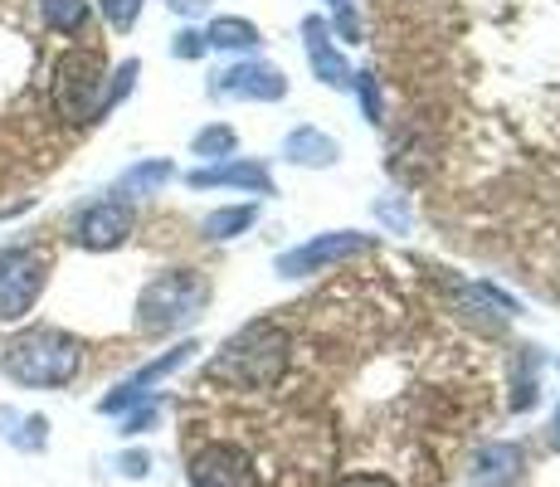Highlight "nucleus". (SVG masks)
Wrapping results in <instances>:
<instances>
[{
	"label": "nucleus",
	"instance_id": "f257e3e1",
	"mask_svg": "<svg viewBox=\"0 0 560 487\" xmlns=\"http://www.w3.org/2000/svg\"><path fill=\"white\" fill-rule=\"evenodd\" d=\"M488 409L482 356L400 278L357 274L234 332L196 381L190 439L234 443L258 487H439Z\"/></svg>",
	"mask_w": 560,
	"mask_h": 487
},
{
	"label": "nucleus",
	"instance_id": "f03ea898",
	"mask_svg": "<svg viewBox=\"0 0 560 487\" xmlns=\"http://www.w3.org/2000/svg\"><path fill=\"white\" fill-rule=\"evenodd\" d=\"M0 366L10 371V381L30 390H59L83 371V341L59 327H30L5 341Z\"/></svg>",
	"mask_w": 560,
	"mask_h": 487
},
{
	"label": "nucleus",
	"instance_id": "7ed1b4c3",
	"mask_svg": "<svg viewBox=\"0 0 560 487\" xmlns=\"http://www.w3.org/2000/svg\"><path fill=\"white\" fill-rule=\"evenodd\" d=\"M210 302V283H205L200 268H171V274L152 278L137 298V332L161 337V332H176L180 322H196Z\"/></svg>",
	"mask_w": 560,
	"mask_h": 487
},
{
	"label": "nucleus",
	"instance_id": "20e7f679",
	"mask_svg": "<svg viewBox=\"0 0 560 487\" xmlns=\"http://www.w3.org/2000/svg\"><path fill=\"white\" fill-rule=\"evenodd\" d=\"M103 54L98 49H63L54 59V107H59L63 123L83 127L93 117H103Z\"/></svg>",
	"mask_w": 560,
	"mask_h": 487
},
{
	"label": "nucleus",
	"instance_id": "39448f33",
	"mask_svg": "<svg viewBox=\"0 0 560 487\" xmlns=\"http://www.w3.org/2000/svg\"><path fill=\"white\" fill-rule=\"evenodd\" d=\"M49 283V258L39 248H0V322H20Z\"/></svg>",
	"mask_w": 560,
	"mask_h": 487
},
{
	"label": "nucleus",
	"instance_id": "423d86ee",
	"mask_svg": "<svg viewBox=\"0 0 560 487\" xmlns=\"http://www.w3.org/2000/svg\"><path fill=\"white\" fill-rule=\"evenodd\" d=\"M186 478H190V487H258L254 463L224 439H190L186 443Z\"/></svg>",
	"mask_w": 560,
	"mask_h": 487
},
{
	"label": "nucleus",
	"instance_id": "0eeeda50",
	"mask_svg": "<svg viewBox=\"0 0 560 487\" xmlns=\"http://www.w3.org/2000/svg\"><path fill=\"white\" fill-rule=\"evenodd\" d=\"M361 254H375V234H357V230H337V234H322L303 248H288L278 258V274L283 278H298V274H322L331 264H347V258H361Z\"/></svg>",
	"mask_w": 560,
	"mask_h": 487
},
{
	"label": "nucleus",
	"instance_id": "6e6552de",
	"mask_svg": "<svg viewBox=\"0 0 560 487\" xmlns=\"http://www.w3.org/2000/svg\"><path fill=\"white\" fill-rule=\"evenodd\" d=\"M132 224H137V214H132V205L127 200H98V205H89V210L73 220V240H79L83 248H117V244H127V234H132Z\"/></svg>",
	"mask_w": 560,
	"mask_h": 487
},
{
	"label": "nucleus",
	"instance_id": "1a4fd4ad",
	"mask_svg": "<svg viewBox=\"0 0 560 487\" xmlns=\"http://www.w3.org/2000/svg\"><path fill=\"white\" fill-rule=\"evenodd\" d=\"M190 351H200V346L196 341H180L176 346V351H166V356H156V361L152 366H142V371H137V375H127V381L122 385H117L113 390V395H107L103 399V415H122V409H132V405H142V399L147 395H152V385L156 381H166V375L171 371H180V366H186L190 361Z\"/></svg>",
	"mask_w": 560,
	"mask_h": 487
},
{
	"label": "nucleus",
	"instance_id": "9d476101",
	"mask_svg": "<svg viewBox=\"0 0 560 487\" xmlns=\"http://www.w3.org/2000/svg\"><path fill=\"white\" fill-rule=\"evenodd\" d=\"M288 93V79L273 63H234V69L214 73L210 97H258V103H278Z\"/></svg>",
	"mask_w": 560,
	"mask_h": 487
},
{
	"label": "nucleus",
	"instance_id": "9b49d317",
	"mask_svg": "<svg viewBox=\"0 0 560 487\" xmlns=\"http://www.w3.org/2000/svg\"><path fill=\"white\" fill-rule=\"evenodd\" d=\"M303 35H307V59H312V69H317V79L331 83V89H351V83H357V73H351V63L331 49L327 20H317V15L303 20Z\"/></svg>",
	"mask_w": 560,
	"mask_h": 487
},
{
	"label": "nucleus",
	"instance_id": "f8f14e48",
	"mask_svg": "<svg viewBox=\"0 0 560 487\" xmlns=\"http://www.w3.org/2000/svg\"><path fill=\"white\" fill-rule=\"evenodd\" d=\"M454 312L463 317H478V322H512L516 317V302L502 298L492 283H454Z\"/></svg>",
	"mask_w": 560,
	"mask_h": 487
},
{
	"label": "nucleus",
	"instance_id": "ddd939ff",
	"mask_svg": "<svg viewBox=\"0 0 560 487\" xmlns=\"http://www.w3.org/2000/svg\"><path fill=\"white\" fill-rule=\"evenodd\" d=\"M190 186L196 190H210V186H244V190H264L273 195V176H268V166H258V161H230V166H205V171H190Z\"/></svg>",
	"mask_w": 560,
	"mask_h": 487
},
{
	"label": "nucleus",
	"instance_id": "4468645a",
	"mask_svg": "<svg viewBox=\"0 0 560 487\" xmlns=\"http://www.w3.org/2000/svg\"><path fill=\"white\" fill-rule=\"evenodd\" d=\"M516 478H522V449H516V443H492L478 459V468H472V483L478 487H502Z\"/></svg>",
	"mask_w": 560,
	"mask_h": 487
},
{
	"label": "nucleus",
	"instance_id": "2eb2a0df",
	"mask_svg": "<svg viewBox=\"0 0 560 487\" xmlns=\"http://www.w3.org/2000/svg\"><path fill=\"white\" fill-rule=\"evenodd\" d=\"M39 15L54 35H83L89 30V0H39Z\"/></svg>",
	"mask_w": 560,
	"mask_h": 487
},
{
	"label": "nucleus",
	"instance_id": "dca6fc26",
	"mask_svg": "<svg viewBox=\"0 0 560 487\" xmlns=\"http://www.w3.org/2000/svg\"><path fill=\"white\" fill-rule=\"evenodd\" d=\"M288 156L303 161V166H331V161H337V142L312 132V127H298V132L288 137Z\"/></svg>",
	"mask_w": 560,
	"mask_h": 487
},
{
	"label": "nucleus",
	"instance_id": "f3484780",
	"mask_svg": "<svg viewBox=\"0 0 560 487\" xmlns=\"http://www.w3.org/2000/svg\"><path fill=\"white\" fill-rule=\"evenodd\" d=\"M258 39L264 35H258L249 20H234V15H220L210 30H205V45H214V49H254Z\"/></svg>",
	"mask_w": 560,
	"mask_h": 487
},
{
	"label": "nucleus",
	"instance_id": "a211bd4d",
	"mask_svg": "<svg viewBox=\"0 0 560 487\" xmlns=\"http://www.w3.org/2000/svg\"><path fill=\"white\" fill-rule=\"evenodd\" d=\"M254 220H258V205H234V210H214V214H205L200 230L210 234V240H234V234H244Z\"/></svg>",
	"mask_w": 560,
	"mask_h": 487
},
{
	"label": "nucleus",
	"instance_id": "6ab92c4d",
	"mask_svg": "<svg viewBox=\"0 0 560 487\" xmlns=\"http://www.w3.org/2000/svg\"><path fill=\"white\" fill-rule=\"evenodd\" d=\"M176 176V166H171V161H147V166H132L122 176V190L127 195H152L156 186H166V181Z\"/></svg>",
	"mask_w": 560,
	"mask_h": 487
},
{
	"label": "nucleus",
	"instance_id": "aec40b11",
	"mask_svg": "<svg viewBox=\"0 0 560 487\" xmlns=\"http://www.w3.org/2000/svg\"><path fill=\"white\" fill-rule=\"evenodd\" d=\"M98 10H103V20L117 30V35H127V30L142 20V0H98Z\"/></svg>",
	"mask_w": 560,
	"mask_h": 487
},
{
	"label": "nucleus",
	"instance_id": "412c9836",
	"mask_svg": "<svg viewBox=\"0 0 560 487\" xmlns=\"http://www.w3.org/2000/svg\"><path fill=\"white\" fill-rule=\"evenodd\" d=\"M234 151V127H205L196 137V156H230Z\"/></svg>",
	"mask_w": 560,
	"mask_h": 487
},
{
	"label": "nucleus",
	"instance_id": "4be33fe9",
	"mask_svg": "<svg viewBox=\"0 0 560 487\" xmlns=\"http://www.w3.org/2000/svg\"><path fill=\"white\" fill-rule=\"evenodd\" d=\"M137 73H142V63H137V59H127L122 69H117V79H113V93L103 97V113H113V107L122 103L127 93H132V79H137Z\"/></svg>",
	"mask_w": 560,
	"mask_h": 487
},
{
	"label": "nucleus",
	"instance_id": "5701e85b",
	"mask_svg": "<svg viewBox=\"0 0 560 487\" xmlns=\"http://www.w3.org/2000/svg\"><path fill=\"white\" fill-rule=\"evenodd\" d=\"M331 10H337V30L347 45H361V25H357V10H351V0H331Z\"/></svg>",
	"mask_w": 560,
	"mask_h": 487
},
{
	"label": "nucleus",
	"instance_id": "b1692460",
	"mask_svg": "<svg viewBox=\"0 0 560 487\" xmlns=\"http://www.w3.org/2000/svg\"><path fill=\"white\" fill-rule=\"evenodd\" d=\"M357 89H361L365 117H371V123H381V83H375V73H357Z\"/></svg>",
	"mask_w": 560,
	"mask_h": 487
},
{
	"label": "nucleus",
	"instance_id": "393cba45",
	"mask_svg": "<svg viewBox=\"0 0 560 487\" xmlns=\"http://www.w3.org/2000/svg\"><path fill=\"white\" fill-rule=\"evenodd\" d=\"M171 49H176V59H200V54H205V35H200V30H180Z\"/></svg>",
	"mask_w": 560,
	"mask_h": 487
},
{
	"label": "nucleus",
	"instance_id": "a878e982",
	"mask_svg": "<svg viewBox=\"0 0 560 487\" xmlns=\"http://www.w3.org/2000/svg\"><path fill=\"white\" fill-rule=\"evenodd\" d=\"M152 419H156V405H142L137 415H127L122 434H142V429H152Z\"/></svg>",
	"mask_w": 560,
	"mask_h": 487
},
{
	"label": "nucleus",
	"instance_id": "bb28decb",
	"mask_svg": "<svg viewBox=\"0 0 560 487\" xmlns=\"http://www.w3.org/2000/svg\"><path fill=\"white\" fill-rule=\"evenodd\" d=\"M147 468H152V459H147V453H122V473H127V478H147Z\"/></svg>",
	"mask_w": 560,
	"mask_h": 487
},
{
	"label": "nucleus",
	"instance_id": "cd10ccee",
	"mask_svg": "<svg viewBox=\"0 0 560 487\" xmlns=\"http://www.w3.org/2000/svg\"><path fill=\"white\" fill-rule=\"evenodd\" d=\"M205 5H210V0H171V10H176V15H200Z\"/></svg>",
	"mask_w": 560,
	"mask_h": 487
},
{
	"label": "nucleus",
	"instance_id": "c85d7f7f",
	"mask_svg": "<svg viewBox=\"0 0 560 487\" xmlns=\"http://www.w3.org/2000/svg\"><path fill=\"white\" fill-rule=\"evenodd\" d=\"M551 439L560 443V409H556V419H551Z\"/></svg>",
	"mask_w": 560,
	"mask_h": 487
}]
</instances>
